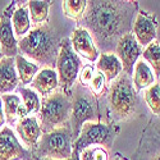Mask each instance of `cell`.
<instances>
[{
	"label": "cell",
	"mask_w": 160,
	"mask_h": 160,
	"mask_svg": "<svg viewBox=\"0 0 160 160\" xmlns=\"http://www.w3.org/2000/svg\"><path fill=\"white\" fill-rule=\"evenodd\" d=\"M138 10V2H87L86 12L78 23L90 32L101 52H113L119 40L132 32Z\"/></svg>",
	"instance_id": "1"
},
{
	"label": "cell",
	"mask_w": 160,
	"mask_h": 160,
	"mask_svg": "<svg viewBox=\"0 0 160 160\" xmlns=\"http://www.w3.org/2000/svg\"><path fill=\"white\" fill-rule=\"evenodd\" d=\"M62 38L50 24H41L32 28L24 37L18 40L19 54L36 64L54 68L60 50Z\"/></svg>",
	"instance_id": "2"
},
{
	"label": "cell",
	"mask_w": 160,
	"mask_h": 160,
	"mask_svg": "<svg viewBox=\"0 0 160 160\" xmlns=\"http://www.w3.org/2000/svg\"><path fill=\"white\" fill-rule=\"evenodd\" d=\"M108 109L113 121H124L136 113L138 95L133 87L132 77L122 72L110 83L108 92Z\"/></svg>",
	"instance_id": "3"
},
{
	"label": "cell",
	"mask_w": 160,
	"mask_h": 160,
	"mask_svg": "<svg viewBox=\"0 0 160 160\" xmlns=\"http://www.w3.org/2000/svg\"><path fill=\"white\" fill-rule=\"evenodd\" d=\"M72 112L69 126L72 129L73 142L78 137L79 131L86 122H99V101L92 92L82 86L79 82H76L71 91Z\"/></svg>",
	"instance_id": "4"
},
{
	"label": "cell",
	"mask_w": 160,
	"mask_h": 160,
	"mask_svg": "<svg viewBox=\"0 0 160 160\" xmlns=\"http://www.w3.org/2000/svg\"><path fill=\"white\" fill-rule=\"evenodd\" d=\"M72 112L71 95H67L62 88H57L52 94L41 100L38 121L42 133H48L69 123Z\"/></svg>",
	"instance_id": "5"
},
{
	"label": "cell",
	"mask_w": 160,
	"mask_h": 160,
	"mask_svg": "<svg viewBox=\"0 0 160 160\" xmlns=\"http://www.w3.org/2000/svg\"><path fill=\"white\" fill-rule=\"evenodd\" d=\"M30 151L36 158L67 160L73 152V137L69 123L48 133H42L37 145Z\"/></svg>",
	"instance_id": "6"
},
{
	"label": "cell",
	"mask_w": 160,
	"mask_h": 160,
	"mask_svg": "<svg viewBox=\"0 0 160 160\" xmlns=\"http://www.w3.org/2000/svg\"><path fill=\"white\" fill-rule=\"evenodd\" d=\"M118 133L119 127L113 123H104L100 121L86 122L73 142V150L81 152L90 146H102L105 149L110 148Z\"/></svg>",
	"instance_id": "7"
},
{
	"label": "cell",
	"mask_w": 160,
	"mask_h": 160,
	"mask_svg": "<svg viewBox=\"0 0 160 160\" xmlns=\"http://www.w3.org/2000/svg\"><path fill=\"white\" fill-rule=\"evenodd\" d=\"M55 68L59 79V87L67 95H71L72 87L77 82L79 71L82 68V60L73 51L69 38L62 40Z\"/></svg>",
	"instance_id": "8"
},
{
	"label": "cell",
	"mask_w": 160,
	"mask_h": 160,
	"mask_svg": "<svg viewBox=\"0 0 160 160\" xmlns=\"http://www.w3.org/2000/svg\"><path fill=\"white\" fill-rule=\"evenodd\" d=\"M158 27L159 22L155 13L148 10H138L132 26V35L135 36L136 41L142 48H146L156 40Z\"/></svg>",
	"instance_id": "9"
},
{
	"label": "cell",
	"mask_w": 160,
	"mask_h": 160,
	"mask_svg": "<svg viewBox=\"0 0 160 160\" xmlns=\"http://www.w3.org/2000/svg\"><path fill=\"white\" fill-rule=\"evenodd\" d=\"M17 2H12L0 17V46H2L3 55L8 58H16L19 54L18 40L16 38L12 27V16L17 8Z\"/></svg>",
	"instance_id": "10"
},
{
	"label": "cell",
	"mask_w": 160,
	"mask_h": 160,
	"mask_svg": "<svg viewBox=\"0 0 160 160\" xmlns=\"http://www.w3.org/2000/svg\"><path fill=\"white\" fill-rule=\"evenodd\" d=\"M32 154L22 146L10 127L0 128V160H31Z\"/></svg>",
	"instance_id": "11"
},
{
	"label": "cell",
	"mask_w": 160,
	"mask_h": 160,
	"mask_svg": "<svg viewBox=\"0 0 160 160\" xmlns=\"http://www.w3.org/2000/svg\"><path fill=\"white\" fill-rule=\"evenodd\" d=\"M142 46L136 41L135 36L132 35V32L124 35L121 40L118 41L115 46L114 54L118 57V59L121 60L122 67H123V72L127 74L132 76L133 74V68L142 55Z\"/></svg>",
	"instance_id": "12"
},
{
	"label": "cell",
	"mask_w": 160,
	"mask_h": 160,
	"mask_svg": "<svg viewBox=\"0 0 160 160\" xmlns=\"http://www.w3.org/2000/svg\"><path fill=\"white\" fill-rule=\"evenodd\" d=\"M72 49L79 58H85L86 60L94 63L98 60L100 52L90 32L82 27H77L71 36Z\"/></svg>",
	"instance_id": "13"
},
{
	"label": "cell",
	"mask_w": 160,
	"mask_h": 160,
	"mask_svg": "<svg viewBox=\"0 0 160 160\" xmlns=\"http://www.w3.org/2000/svg\"><path fill=\"white\" fill-rule=\"evenodd\" d=\"M16 132L28 150H32L42 136L40 121L36 115H27L19 119L16 124Z\"/></svg>",
	"instance_id": "14"
},
{
	"label": "cell",
	"mask_w": 160,
	"mask_h": 160,
	"mask_svg": "<svg viewBox=\"0 0 160 160\" xmlns=\"http://www.w3.org/2000/svg\"><path fill=\"white\" fill-rule=\"evenodd\" d=\"M19 85L14 58L4 57L0 60V96L12 94Z\"/></svg>",
	"instance_id": "15"
},
{
	"label": "cell",
	"mask_w": 160,
	"mask_h": 160,
	"mask_svg": "<svg viewBox=\"0 0 160 160\" xmlns=\"http://www.w3.org/2000/svg\"><path fill=\"white\" fill-rule=\"evenodd\" d=\"M59 87V79L54 68H41L31 82V88L42 98L49 96Z\"/></svg>",
	"instance_id": "16"
},
{
	"label": "cell",
	"mask_w": 160,
	"mask_h": 160,
	"mask_svg": "<svg viewBox=\"0 0 160 160\" xmlns=\"http://www.w3.org/2000/svg\"><path fill=\"white\" fill-rule=\"evenodd\" d=\"M95 67L105 76L106 83H112L123 72L122 63L114 52H100Z\"/></svg>",
	"instance_id": "17"
},
{
	"label": "cell",
	"mask_w": 160,
	"mask_h": 160,
	"mask_svg": "<svg viewBox=\"0 0 160 160\" xmlns=\"http://www.w3.org/2000/svg\"><path fill=\"white\" fill-rule=\"evenodd\" d=\"M3 101L5 122L9 126H14L19 119L27 117L26 110L23 108V104L21 102V96L16 94H5L0 96Z\"/></svg>",
	"instance_id": "18"
},
{
	"label": "cell",
	"mask_w": 160,
	"mask_h": 160,
	"mask_svg": "<svg viewBox=\"0 0 160 160\" xmlns=\"http://www.w3.org/2000/svg\"><path fill=\"white\" fill-rule=\"evenodd\" d=\"M155 76L151 69V67L146 63L142 58H140L133 68V77L132 83L135 87L136 92L138 94L140 91H143L148 87H150L152 83H155Z\"/></svg>",
	"instance_id": "19"
},
{
	"label": "cell",
	"mask_w": 160,
	"mask_h": 160,
	"mask_svg": "<svg viewBox=\"0 0 160 160\" xmlns=\"http://www.w3.org/2000/svg\"><path fill=\"white\" fill-rule=\"evenodd\" d=\"M31 18L27 4H17L12 16V27L16 38H22L31 31Z\"/></svg>",
	"instance_id": "20"
},
{
	"label": "cell",
	"mask_w": 160,
	"mask_h": 160,
	"mask_svg": "<svg viewBox=\"0 0 160 160\" xmlns=\"http://www.w3.org/2000/svg\"><path fill=\"white\" fill-rule=\"evenodd\" d=\"M14 62H16V69H17V73H18L19 83L23 87L26 85H30L33 81L35 76L40 72V69H41L38 64H36L32 60L27 59L22 54H18L14 58Z\"/></svg>",
	"instance_id": "21"
},
{
	"label": "cell",
	"mask_w": 160,
	"mask_h": 160,
	"mask_svg": "<svg viewBox=\"0 0 160 160\" xmlns=\"http://www.w3.org/2000/svg\"><path fill=\"white\" fill-rule=\"evenodd\" d=\"M18 94L21 95L26 114L27 115H35V114L40 113V109H41V99H40L38 94L35 90L19 86L18 87Z\"/></svg>",
	"instance_id": "22"
},
{
	"label": "cell",
	"mask_w": 160,
	"mask_h": 160,
	"mask_svg": "<svg viewBox=\"0 0 160 160\" xmlns=\"http://www.w3.org/2000/svg\"><path fill=\"white\" fill-rule=\"evenodd\" d=\"M50 5L51 2H48V0H31V2H27L31 23L36 26H41V23L46 22L49 17Z\"/></svg>",
	"instance_id": "23"
},
{
	"label": "cell",
	"mask_w": 160,
	"mask_h": 160,
	"mask_svg": "<svg viewBox=\"0 0 160 160\" xmlns=\"http://www.w3.org/2000/svg\"><path fill=\"white\" fill-rule=\"evenodd\" d=\"M142 59L148 63L154 72L155 78L160 77V42L158 40L148 45L142 51Z\"/></svg>",
	"instance_id": "24"
},
{
	"label": "cell",
	"mask_w": 160,
	"mask_h": 160,
	"mask_svg": "<svg viewBox=\"0 0 160 160\" xmlns=\"http://www.w3.org/2000/svg\"><path fill=\"white\" fill-rule=\"evenodd\" d=\"M86 8H87L86 0H65V2H63L64 14L76 22H79L82 19Z\"/></svg>",
	"instance_id": "25"
},
{
	"label": "cell",
	"mask_w": 160,
	"mask_h": 160,
	"mask_svg": "<svg viewBox=\"0 0 160 160\" xmlns=\"http://www.w3.org/2000/svg\"><path fill=\"white\" fill-rule=\"evenodd\" d=\"M145 101L154 115L160 117V83L155 82L143 92Z\"/></svg>",
	"instance_id": "26"
},
{
	"label": "cell",
	"mask_w": 160,
	"mask_h": 160,
	"mask_svg": "<svg viewBox=\"0 0 160 160\" xmlns=\"http://www.w3.org/2000/svg\"><path fill=\"white\" fill-rule=\"evenodd\" d=\"M81 160H110L108 149L102 146H90L79 152Z\"/></svg>",
	"instance_id": "27"
},
{
	"label": "cell",
	"mask_w": 160,
	"mask_h": 160,
	"mask_svg": "<svg viewBox=\"0 0 160 160\" xmlns=\"http://www.w3.org/2000/svg\"><path fill=\"white\" fill-rule=\"evenodd\" d=\"M95 68H96V67H95ZM87 88H88L95 96L101 95L102 92L105 91V88H106V79H105V76H104L100 71L96 69L95 73H94V76H92V79H91V82H90V85H88Z\"/></svg>",
	"instance_id": "28"
},
{
	"label": "cell",
	"mask_w": 160,
	"mask_h": 160,
	"mask_svg": "<svg viewBox=\"0 0 160 160\" xmlns=\"http://www.w3.org/2000/svg\"><path fill=\"white\" fill-rule=\"evenodd\" d=\"M95 71H96V68H95L94 64H85V65H82V68H81L79 74H78V82L81 83L82 86H85V87H88Z\"/></svg>",
	"instance_id": "29"
},
{
	"label": "cell",
	"mask_w": 160,
	"mask_h": 160,
	"mask_svg": "<svg viewBox=\"0 0 160 160\" xmlns=\"http://www.w3.org/2000/svg\"><path fill=\"white\" fill-rule=\"evenodd\" d=\"M152 136H154V132H152ZM152 140H154L152 150L150 151L146 160H160V133L159 135H155L152 137Z\"/></svg>",
	"instance_id": "30"
},
{
	"label": "cell",
	"mask_w": 160,
	"mask_h": 160,
	"mask_svg": "<svg viewBox=\"0 0 160 160\" xmlns=\"http://www.w3.org/2000/svg\"><path fill=\"white\" fill-rule=\"evenodd\" d=\"M5 123V115H4V108H3V101L0 99V128H3Z\"/></svg>",
	"instance_id": "31"
},
{
	"label": "cell",
	"mask_w": 160,
	"mask_h": 160,
	"mask_svg": "<svg viewBox=\"0 0 160 160\" xmlns=\"http://www.w3.org/2000/svg\"><path fill=\"white\" fill-rule=\"evenodd\" d=\"M67 160H81V159H79V152L76 151V150H73L72 155H71L68 159H67Z\"/></svg>",
	"instance_id": "32"
},
{
	"label": "cell",
	"mask_w": 160,
	"mask_h": 160,
	"mask_svg": "<svg viewBox=\"0 0 160 160\" xmlns=\"http://www.w3.org/2000/svg\"><path fill=\"white\" fill-rule=\"evenodd\" d=\"M110 160H128V159H126L123 155H121V154H115Z\"/></svg>",
	"instance_id": "33"
},
{
	"label": "cell",
	"mask_w": 160,
	"mask_h": 160,
	"mask_svg": "<svg viewBox=\"0 0 160 160\" xmlns=\"http://www.w3.org/2000/svg\"><path fill=\"white\" fill-rule=\"evenodd\" d=\"M31 160H54V159H48V158H36V156H33V155H32Z\"/></svg>",
	"instance_id": "34"
},
{
	"label": "cell",
	"mask_w": 160,
	"mask_h": 160,
	"mask_svg": "<svg viewBox=\"0 0 160 160\" xmlns=\"http://www.w3.org/2000/svg\"><path fill=\"white\" fill-rule=\"evenodd\" d=\"M4 58V55H3V51H2V46H0V60H2Z\"/></svg>",
	"instance_id": "35"
}]
</instances>
